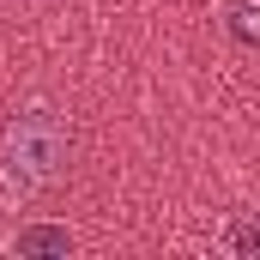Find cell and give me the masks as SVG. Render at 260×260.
Listing matches in <instances>:
<instances>
[{"instance_id":"6da1fadb","label":"cell","mask_w":260,"mask_h":260,"mask_svg":"<svg viewBox=\"0 0 260 260\" xmlns=\"http://www.w3.org/2000/svg\"><path fill=\"white\" fill-rule=\"evenodd\" d=\"M73 157V133L55 109H24L0 133V200L43 194Z\"/></svg>"},{"instance_id":"7a4b0ae2","label":"cell","mask_w":260,"mask_h":260,"mask_svg":"<svg viewBox=\"0 0 260 260\" xmlns=\"http://www.w3.org/2000/svg\"><path fill=\"white\" fill-rule=\"evenodd\" d=\"M67 248H73V236H67V224H24V230H18V236H12V254H67Z\"/></svg>"},{"instance_id":"3957f363","label":"cell","mask_w":260,"mask_h":260,"mask_svg":"<svg viewBox=\"0 0 260 260\" xmlns=\"http://www.w3.org/2000/svg\"><path fill=\"white\" fill-rule=\"evenodd\" d=\"M230 248H236V254H248V260L260 254V218H242V224L230 230Z\"/></svg>"}]
</instances>
